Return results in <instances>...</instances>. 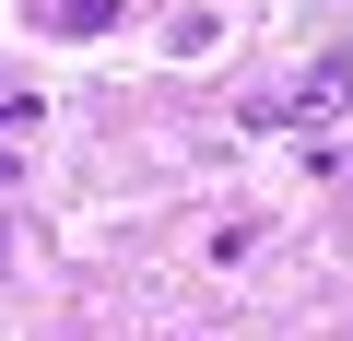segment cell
<instances>
[{"mask_svg":"<svg viewBox=\"0 0 353 341\" xmlns=\"http://www.w3.org/2000/svg\"><path fill=\"white\" fill-rule=\"evenodd\" d=\"M48 24L59 36H94V24H118V0H48Z\"/></svg>","mask_w":353,"mask_h":341,"instance_id":"7a4b0ae2","label":"cell"},{"mask_svg":"<svg viewBox=\"0 0 353 341\" xmlns=\"http://www.w3.org/2000/svg\"><path fill=\"white\" fill-rule=\"evenodd\" d=\"M341 106H353V48L306 59V83H294V94H259V106H248V130H318V118H341Z\"/></svg>","mask_w":353,"mask_h":341,"instance_id":"6da1fadb","label":"cell"},{"mask_svg":"<svg viewBox=\"0 0 353 341\" xmlns=\"http://www.w3.org/2000/svg\"><path fill=\"white\" fill-rule=\"evenodd\" d=\"M0 271H12V236H0Z\"/></svg>","mask_w":353,"mask_h":341,"instance_id":"3957f363","label":"cell"}]
</instances>
